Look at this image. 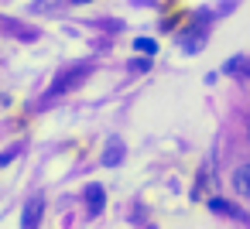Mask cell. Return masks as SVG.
Returning a JSON list of instances; mask_svg holds the SVG:
<instances>
[{
	"mask_svg": "<svg viewBox=\"0 0 250 229\" xmlns=\"http://www.w3.org/2000/svg\"><path fill=\"white\" fill-rule=\"evenodd\" d=\"M206 24H209V14H199V18H195V24L188 28V35L182 38V48H185L188 55H195V52L206 45V38H209V28H206Z\"/></svg>",
	"mask_w": 250,
	"mask_h": 229,
	"instance_id": "1",
	"label": "cell"
},
{
	"mask_svg": "<svg viewBox=\"0 0 250 229\" xmlns=\"http://www.w3.org/2000/svg\"><path fill=\"white\" fill-rule=\"evenodd\" d=\"M42 212H45V195L35 191V195L24 202V209H21V226H24V229H35V226L42 222Z\"/></svg>",
	"mask_w": 250,
	"mask_h": 229,
	"instance_id": "2",
	"label": "cell"
},
{
	"mask_svg": "<svg viewBox=\"0 0 250 229\" xmlns=\"http://www.w3.org/2000/svg\"><path fill=\"white\" fill-rule=\"evenodd\" d=\"M89 76V65H83V69H72V72H65L62 79H59V86H52L48 93H45V99H55V96H62V93H69L72 86H79V79H86Z\"/></svg>",
	"mask_w": 250,
	"mask_h": 229,
	"instance_id": "3",
	"label": "cell"
},
{
	"mask_svg": "<svg viewBox=\"0 0 250 229\" xmlns=\"http://www.w3.org/2000/svg\"><path fill=\"white\" fill-rule=\"evenodd\" d=\"M209 209H212L216 215H226V219H236V222H247V212H243L240 205H233V202H226V198H209Z\"/></svg>",
	"mask_w": 250,
	"mask_h": 229,
	"instance_id": "4",
	"label": "cell"
},
{
	"mask_svg": "<svg viewBox=\"0 0 250 229\" xmlns=\"http://www.w3.org/2000/svg\"><path fill=\"white\" fill-rule=\"evenodd\" d=\"M124 154H127L124 140H120V137H110L106 147H103V164H106V168H117V164L124 161Z\"/></svg>",
	"mask_w": 250,
	"mask_h": 229,
	"instance_id": "5",
	"label": "cell"
},
{
	"mask_svg": "<svg viewBox=\"0 0 250 229\" xmlns=\"http://www.w3.org/2000/svg\"><path fill=\"white\" fill-rule=\"evenodd\" d=\"M103 205H106V191H103L100 185H89V188H86V209H89V215H100Z\"/></svg>",
	"mask_w": 250,
	"mask_h": 229,
	"instance_id": "6",
	"label": "cell"
},
{
	"mask_svg": "<svg viewBox=\"0 0 250 229\" xmlns=\"http://www.w3.org/2000/svg\"><path fill=\"white\" fill-rule=\"evenodd\" d=\"M226 76H236V79H250V58L247 55H233L226 65H223Z\"/></svg>",
	"mask_w": 250,
	"mask_h": 229,
	"instance_id": "7",
	"label": "cell"
},
{
	"mask_svg": "<svg viewBox=\"0 0 250 229\" xmlns=\"http://www.w3.org/2000/svg\"><path fill=\"white\" fill-rule=\"evenodd\" d=\"M233 188L250 198V164H240V168L233 171Z\"/></svg>",
	"mask_w": 250,
	"mask_h": 229,
	"instance_id": "8",
	"label": "cell"
},
{
	"mask_svg": "<svg viewBox=\"0 0 250 229\" xmlns=\"http://www.w3.org/2000/svg\"><path fill=\"white\" fill-rule=\"evenodd\" d=\"M134 48H137V52H144V55H154V52H158V45H154L151 38H137V41H134Z\"/></svg>",
	"mask_w": 250,
	"mask_h": 229,
	"instance_id": "9",
	"label": "cell"
},
{
	"mask_svg": "<svg viewBox=\"0 0 250 229\" xmlns=\"http://www.w3.org/2000/svg\"><path fill=\"white\" fill-rule=\"evenodd\" d=\"M18 154H21V144H14V147H7V151H4V154H0V168H4V164H7V161H14V157H18Z\"/></svg>",
	"mask_w": 250,
	"mask_h": 229,
	"instance_id": "10",
	"label": "cell"
},
{
	"mask_svg": "<svg viewBox=\"0 0 250 229\" xmlns=\"http://www.w3.org/2000/svg\"><path fill=\"white\" fill-rule=\"evenodd\" d=\"M72 4H93V0H72Z\"/></svg>",
	"mask_w": 250,
	"mask_h": 229,
	"instance_id": "11",
	"label": "cell"
},
{
	"mask_svg": "<svg viewBox=\"0 0 250 229\" xmlns=\"http://www.w3.org/2000/svg\"><path fill=\"white\" fill-rule=\"evenodd\" d=\"M247 137H250V123H247Z\"/></svg>",
	"mask_w": 250,
	"mask_h": 229,
	"instance_id": "12",
	"label": "cell"
}]
</instances>
